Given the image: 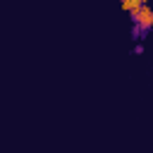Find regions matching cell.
<instances>
[{
    "mask_svg": "<svg viewBox=\"0 0 153 153\" xmlns=\"http://www.w3.org/2000/svg\"><path fill=\"white\" fill-rule=\"evenodd\" d=\"M131 19H134L136 31H141V29H151V26H153V10H151L148 5H141L136 12H131Z\"/></svg>",
    "mask_w": 153,
    "mask_h": 153,
    "instance_id": "cell-1",
    "label": "cell"
},
{
    "mask_svg": "<svg viewBox=\"0 0 153 153\" xmlns=\"http://www.w3.org/2000/svg\"><path fill=\"white\" fill-rule=\"evenodd\" d=\"M141 5H146V0H122V7L131 14V12H136Z\"/></svg>",
    "mask_w": 153,
    "mask_h": 153,
    "instance_id": "cell-2",
    "label": "cell"
}]
</instances>
